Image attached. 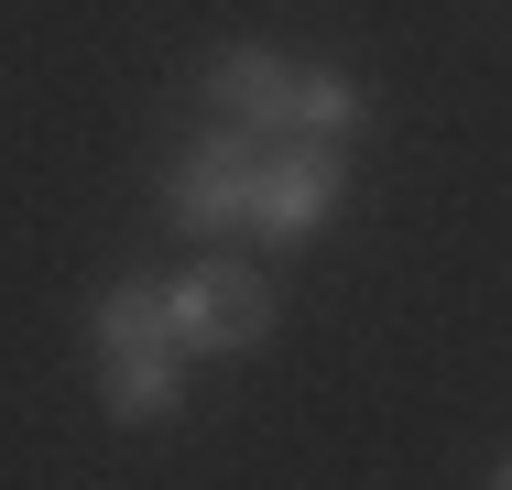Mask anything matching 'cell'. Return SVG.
<instances>
[{
    "label": "cell",
    "instance_id": "3",
    "mask_svg": "<svg viewBox=\"0 0 512 490\" xmlns=\"http://www.w3.org/2000/svg\"><path fill=\"white\" fill-rule=\"evenodd\" d=\"M338 142H306V131H273L262 153H251V229L262 240H306L327 229V207H338Z\"/></svg>",
    "mask_w": 512,
    "mask_h": 490
},
{
    "label": "cell",
    "instance_id": "4",
    "mask_svg": "<svg viewBox=\"0 0 512 490\" xmlns=\"http://www.w3.org/2000/svg\"><path fill=\"white\" fill-rule=\"evenodd\" d=\"M207 109L251 142H273V131H295V66L273 44H229V55H207Z\"/></svg>",
    "mask_w": 512,
    "mask_h": 490
},
{
    "label": "cell",
    "instance_id": "1",
    "mask_svg": "<svg viewBox=\"0 0 512 490\" xmlns=\"http://www.w3.org/2000/svg\"><path fill=\"white\" fill-rule=\"evenodd\" d=\"M251 131H197L175 164H164V218L186 229V240H229V229H251Z\"/></svg>",
    "mask_w": 512,
    "mask_h": 490
},
{
    "label": "cell",
    "instance_id": "6",
    "mask_svg": "<svg viewBox=\"0 0 512 490\" xmlns=\"http://www.w3.org/2000/svg\"><path fill=\"white\" fill-rule=\"evenodd\" d=\"M99 414L109 425H164V414H186V360H175V349L99 360Z\"/></svg>",
    "mask_w": 512,
    "mask_h": 490
},
{
    "label": "cell",
    "instance_id": "7",
    "mask_svg": "<svg viewBox=\"0 0 512 490\" xmlns=\"http://www.w3.org/2000/svg\"><path fill=\"white\" fill-rule=\"evenodd\" d=\"M295 131L349 153V142L371 131V88H360L349 66H295Z\"/></svg>",
    "mask_w": 512,
    "mask_h": 490
},
{
    "label": "cell",
    "instance_id": "2",
    "mask_svg": "<svg viewBox=\"0 0 512 490\" xmlns=\"http://www.w3.org/2000/svg\"><path fill=\"white\" fill-rule=\"evenodd\" d=\"M175 294V349L186 360H240V349H262L273 338V284L251 273V262H197Z\"/></svg>",
    "mask_w": 512,
    "mask_h": 490
},
{
    "label": "cell",
    "instance_id": "5",
    "mask_svg": "<svg viewBox=\"0 0 512 490\" xmlns=\"http://www.w3.org/2000/svg\"><path fill=\"white\" fill-rule=\"evenodd\" d=\"M88 349L99 360H142V349H175V294L164 284H109L88 305ZM186 360V349H175Z\"/></svg>",
    "mask_w": 512,
    "mask_h": 490
},
{
    "label": "cell",
    "instance_id": "8",
    "mask_svg": "<svg viewBox=\"0 0 512 490\" xmlns=\"http://www.w3.org/2000/svg\"><path fill=\"white\" fill-rule=\"evenodd\" d=\"M491 490H512V458H502V480H491Z\"/></svg>",
    "mask_w": 512,
    "mask_h": 490
}]
</instances>
